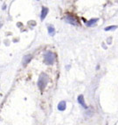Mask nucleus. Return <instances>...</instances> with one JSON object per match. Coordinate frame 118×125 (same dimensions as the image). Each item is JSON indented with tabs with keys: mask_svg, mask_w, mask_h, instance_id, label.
Instances as JSON below:
<instances>
[{
	"mask_svg": "<svg viewBox=\"0 0 118 125\" xmlns=\"http://www.w3.org/2000/svg\"><path fill=\"white\" fill-rule=\"evenodd\" d=\"M98 21V19H91V20H89L88 22H87V26H92V25H95V23H96V22H97Z\"/></svg>",
	"mask_w": 118,
	"mask_h": 125,
	"instance_id": "8",
	"label": "nucleus"
},
{
	"mask_svg": "<svg viewBox=\"0 0 118 125\" xmlns=\"http://www.w3.org/2000/svg\"><path fill=\"white\" fill-rule=\"evenodd\" d=\"M47 12H48V9L46 8V7H43L41 10V14H40V19H41V20L45 19L46 16L47 15Z\"/></svg>",
	"mask_w": 118,
	"mask_h": 125,
	"instance_id": "7",
	"label": "nucleus"
},
{
	"mask_svg": "<svg viewBox=\"0 0 118 125\" xmlns=\"http://www.w3.org/2000/svg\"><path fill=\"white\" fill-rule=\"evenodd\" d=\"M48 32H49V34L50 35H54V27H52V26H48Z\"/></svg>",
	"mask_w": 118,
	"mask_h": 125,
	"instance_id": "9",
	"label": "nucleus"
},
{
	"mask_svg": "<svg viewBox=\"0 0 118 125\" xmlns=\"http://www.w3.org/2000/svg\"><path fill=\"white\" fill-rule=\"evenodd\" d=\"M78 102L81 105V106L83 107V108H87V104H86L85 101H84V97H83V95H81H81H79Z\"/></svg>",
	"mask_w": 118,
	"mask_h": 125,
	"instance_id": "4",
	"label": "nucleus"
},
{
	"mask_svg": "<svg viewBox=\"0 0 118 125\" xmlns=\"http://www.w3.org/2000/svg\"><path fill=\"white\" fill-rule=\"evenodd\" d=\"M47 82H48V78H47V75L46 73H41L40 76H39V81H38V86H39V88L40 90H44L45 88L46 87L47 85Z\"/></svg>",
	"mask_w": 118,
	"mask_h": 125,
	"instance_id": "1",
	"label": "nucleus"
},
{
	"mask_svg": "<svg viewBox=\"0 0 118 125\" xmlns=\"http://www.w3.org/2000/svg\"><path fill=\"white\" fill-rule=\"evenodd\" d=\"M116 28H117V26H116V25H112V26H108V27H107V28H105V31H109V30H114V29H116Z\"/></svg>",
	"mask_w": 118,
	"mask_h": 125,
	"instance_id": "10",
	"label": "nucleus"
},
{
	"mask_svg": "<svg viewBox=\"0 0 118 125\" xmlns=\"http://www.w3.org/2000/svg\"><path fill=\"white\" fill-rule=\"evenodd\" d=\"M66 102L62 101V102H60V103H59V105H58V109L60 111H64L65 109H66Z\"/></svg>",
	"mask_w": 118,
	"mask_h": 125,
	"instance_id": "6",
	"label": "nucleus"
},
{
	"mask_svg": "<svg viewBox=\"0 0 118 125\" xmlns=\"http://www.w3.org/2000/svg\"><path fill=\"white\" fill-rule=\"evenodd\" d=\"M32 59V55H30V54H29V55H25V56L23 58V61H22L24 66H25L26 64H28V63L31 61Z\"/></svg>",
	"mask_w": 118,
	"mask_h": 125,
	"instance_id": "5",
	"label": "nucleus"
},
{
	"mask_svg": "<svg viewBox=\"0 0 118 125\" xmlns=\"http://www.w3.org/2000/svg\"><path fill=\"white\" fill-rule=\"evenodd\" d=\"M65 20H66V23L71 24V25H78V22H77L76 19L72 17V16H67V17L65 19Z\"/></svg>",
	"mask_w": 118,
	"mask_h": 125,
	"instance_id": "3",
	"label": "nucleus"
},
{
	"mask_svg": "<svg viewBox=\"0 0 118 125\" xmlns=\"http://www.w3.org/2000/svg\"><path fill=\"white\" fill-rule=\"evenodd\" d=\"M54 60H55V54L53 52H46L45 53V61H46V64L51 65L54 62Z\"/></svg>",
	"mask_w": 118,
	"mask_h": 125,
	"instance_id": "2",
	"label": "nucleus"
}]
</instances>
